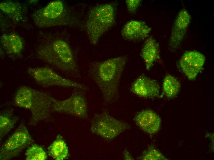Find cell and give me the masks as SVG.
<instances>
[{"label": "cell", "mask_w": 214, "mask_h": 160, "mask_svg": "<svg viewBox=\"0 0 214 160\" xmlns=\"http://www.w3.org/2000/svg\"><path fill=\"white\" fill-rule=\"evenodd\" d=\"M85 91L76 88L70 96L65 100L60 101L54 98L53 111L70 114L81 119H86L87 104Z\"/></svg>", "instance_id": "obj_9"}, {"label": "cell", "mask_w": 214, "mask_h": 160, "mask_svg": "<svg viewBox=\"0 0 214 160\" xmlns=\"http://www.w3.org/2000/svg\"><path fill=\"white\" fill-rule=\"evenodd\" d=\"M140 56L144 62L147 70H150L155 63L160 59L159 44L153 36H149L145 41Z\"/></svg>", "instance_id": "obj_15"}, {"label": "cell", "mask_w": 214, "mask_h": 160, "mask_svg": "<svg viewBox=\"0 0 214 160\" xmlns=\"http://www.w3.org/2000/svg\"><path fill=\"white\" fill-rule=\"evenodd\" d=\"M0 9L14 22H19L23 19V9L19 3L12 1L2 2L0 3Z\"/></svg>", "instance_id": "obj_18"}, {"label": "cell", "mask_w": 214, "mask_h": 160, "mask_svg": "<svg viewBox=\"0 0 214 160\" xmlns=\"http://www.w3.org/2000/svg\"><path fill=\"white\" fill-rule=\"evenodd\" d=\"M18 120L11 110L6 111L0 115V140L13 128Z\"/></svg>", "instance_id": "obj_19"}, {"label": "cell", "mask_w": 214, "mask_h": 160, "mask_svg": "<svg viewBox=\"0 0 214 160\" xmlns=\"http://www.w3.org/2000/svg\"><path fill=\"white\" fill-rule=\"evenodd\" d=\"M117 3L112 2L93 6L90 9L85 23L89 43H98L101 37L115 24Z\"/></svg>", "instance_id": "obj_4"}, {"label": "cell", "mask_w": 214, "mask_h": 160, "mask_svg": "<svg viewBox=\"0 0 214 160\" xmlns=\"http://www.w3.org/2000/svg\"><path fill=\"white\" fill-rule=\"evenodd\" d=\"M124 159L125 160H134L129 153L127 150H125L123 152Z\"/></svg>", "instance_id": "obj_24"}, {"label": "cell", "mask_w": 214, "mask_h": 160, "mask_svg": "<svg viewBox=\"0 0 214 160\" xmlns=\"http://www.w3.org/2000/svg\"><path fill=\"white\" fill-rule=\"evenodd\" d=\"M142 1L141 0H126V4L128 13L131 14L136 13Z\"/></svg>", "instance_id": "obj_23"}, {"label": "cell", "mask_w": 214, "mask_h": 160, "mask_svg": "<svg viewBox=\"0 0 214 160\" xmlns=\"http://www.w3.org/2000/svg\"><path fill=\"white\" fill-rule=\"evenodd\" d=\"M134 120L139 127L149 134H153L157 132L161 123V119L159 115L150 110L140 111L134 117Z\"/></svg>", "instance_id": "obj_14"}, {"label": "cell", "mask_w": 214, "mask_h": 160, "mask_svg": "<svg viewBox=\"0 0 214 160\" xmlns=\"http://www.w3.org/2000/svg\"><path fill=\"white\" fill-rule=\"evenodd\" d=\"M49 156L56 160H63L69 156L68 146L63 137L60 134L48 148Z\"/></svg>", "instance_id": "obj_17"}, {"label": "cell", "mask_w": 214, "mask_h": 160, "mask_svg": "<svg viewBox=\"0 0 214 160\" xmlns=\"http://www.w3.org/2000/svg\"><path fill=\"white\" fill-rule=\"evenodd\" d=\"M39 59L59 70L75 78L81 77L73 51L63 39L51 34L46 35L36 48Z\"/></svg>", "instance_id": "obj_2"}, {"label": "cell", "mask_w": 214, "mask_h": 160, "mask_svg": "<svg viewBox=\"0 0 214 160\" xmlns=\"http://www.w3.org/2000/svg\"><path fill=\"white\" fill-rule=\"evenodd\" d=\"M205 61V57L202 54L196 51H189L182 55L178 64L188 78L192 80L196 78L201 70Z\"/></svg>", "instance_id": "obj_10"}, {"label": "cell", "mask_w": 214, "mask_h": 160, "mask_svg": "<svg viewBox=\"0 0 214 160\" xmlns=\"http://www.w3.org/2000/svg\"><path fill=\"white\" fill-rule=\"evenodd\" d=\"M138 159L141 160H166L168 159L160 152L153 147L144 151Z\"/></svg>", "instance_id": "obj_22"}, {"label": "cell", "mask_w": 214, "mask_h": 160, "mask_svg": "<svg viewBox=\"0 0 214 160\" xmlns=\"http://www.w3.org/2000/svg\"><path fill=\"white\" fill-rule=\"evenodd\" d=\"M191 17L188 11L185 9L178 12L172 26L168 42V47L174 50L180 45L184 38Z\"/></svg>", "instance_id": "obj_11"}, {"label": "cell", "mask_w": 214, "mask_h": 160, "mask_svg": "<svg viewBox=\"0 0 214 160\" xmlns=\"http://www.w3.org/2000/svg\"><path fill=\"white\" fill-rule=\"evenodd\" d=\"M32 18L36 25L41 28L66 26H80L79 21L62 1L50 2L45 6L34 11Z\"/></svg>", "instance_id": "obj_5"}, {"label": "cell", "mask_w": 214, "mask_h": 160, "mask_svg": "<svg viewBox=\"0 0 214 160\" xmlns=\"http://www.w3.org/2000/svg\"><path fill=\"white\" fill-rule=\"evenodd\" d=\"M33 142L27 129L21 123L1 147L0 160H8L16 157Z\"/></svg>", "instance_id": "obj_8"}, {"label": "cell", "mask_w": 214, "mask_h": 160, "mask_svg": "<svg viewBox=\"0 0 214 160\" xmlns=\"http://www.w3.org/2000/svg\"><path fill=\"white\" fill-rule=\"evenodd\" d=\"M130 127L129 124L115 118L105 110L101 113L93 115L90 130L93 134L110 140Z\"/></svg>", "instance_id": "obj_6"}, {"label": "cell", "mask_w": 214, "mask_h": 160, "mask_svg": "<svg viewBox=\"0 0 214 160\" xmlns=\"http://www.w3.org/2000/svg\"><path fill=\"white\" fill-rule=\"evenodd\" d=\"M160 89L157 81L142 74L133 83L130 90L133 93L140 97L152 98L159 95Z\"/></svg>", "instance_id": "obj_12"}, {"label": "cell", "mask_w": 214, "mask_h": 160, "mask_svg": "<svg viewBox=\"0 0 214 160\" xmlns=\"http://www.w3.org/2000/svg\"><path fill=\"white\" fill-rule=\"evenodd\" d=\"M54 99L46 92L22 86L17 90L14 102L17 106L30 112L31 116L29 124L34 126L50 117Z\"/></svg>", "instance_id": "obj_3"}, {"label": "cell", "mask_w": 214, "mask_h": 160, "mask_svg": "<svg viewBox=\"0 0 214 160\" xmlns=\"http://www.w3.org/2000/svg\"><path fill=\"white\" fill-rule=\"evenodd\" d=\"M26 73L38 84L43 87L58 86L85 91L88 90L85 85L64 78L48 67H29Z\"/></svg>", "instance_id": "obj_7"}, {"label": "cell", "mask_w": 214, "mask_h": 160, "mask_svg": "<svg viewBox=\"0 0 214 160\" xmlns=\"http://www.w3.org/2000/svg\"><path fill=\"white\" fill-rule=\"evenodd\" d=\"M152 30L144 21L131 20L127 22L123 26L121 34L125 40L138 42L147 38Z\"/></svg>", "instance_id": "obj_13"}, {"label": "cell", "mask_w": 214, "mask_h": 160, "mask_svg": "<svg viewBox=\"0 0 214 160\" xmlns=\"http://www.w3.org/2000/svg\"><path fill=\"white\" fill-rule=\"evenodd\" d=\"M0 42L3 48L9 54L18 55L23 49V44L21 37L14 33L3 34L0 37Z\"/></svg>", "instance_id": "obj_16"}, {"label": "cell", "mask_w": 214, "mask_h": 160, "mask_svg": "<svg viewBox=\"0 0 214 160\" xmlns=\"http://www.w3.org/2000/svg\"><path fill=\"white\" fill-rule=\"evenodd\" d=\"M180 84L174 77L167 75L164 77L162 84L164 93L166 97L172 98L175 97L179 92Z\"/></svg>", "instance_id": "obj_20"}, {"label": "cell", "mask_w": 214, "mask_h": 160, "mask_svg": "<svg viewBox=\"0 0 214 160\" xmlns=\"http://www.w3.org/2000/svg\"><path fill=\"white\" fill-rule=\"evenodd\" d=\"M128 60L125 55L101 61H93L89 66L88 74L100 90L105 105H111L119 97V88Z\"/></svg>", "instance_id": "obj_1"}, {"label": "cell", "mask_w": 214, "mask_h": 160, "mask_svg": "<svg viewBox=\"0 0 214 160\" xmlns=\"http://www.w3.org/2000/svg\"><path fill=\"white\" fill-rule=\"evenodd\" d=\"M26 160H46V153L41 146L34 144L26 150L25 153Z\"/></svg>", "instance_id": "obj_21"}]
</instances>
